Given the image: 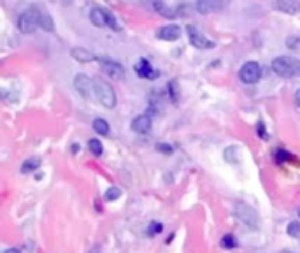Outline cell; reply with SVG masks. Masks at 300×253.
Returning a JSON list of instances; mask_svg holds the SVG:
<instances>
[{"label":"cell","mask_w":300,"mask_h":253,"mask_svg":"<svg viewBox=\"0 0 300 253\" xmlns=\"http://www.w3.org/2000/svg\"><path fill=\"white\" fill-rule=\"evenodd\" d=\"M286 232H288V236L297 237V236L300 234V223H298V221H291V223L288 225Z\"/></svg>","instance_id":"obj_26"},{"label":"cell","mask_w":300,"mask_h":253,"mask_svg":"<svg viewBox=\"0 0 300 253\" xmlns=\"http://www.w3.org/2000/svg\"><path fill=\"white\" fill-rule=\"evenodd\" d=\"M151 127H153V120L149 114H139L132 121V130L137 134H148L151 130Z\"/></svg>","instance_id":"obj_11"},{"label":"cell","mask_w":300,"mask_h":253,"mask_svg":"<svg viewBox=\"0 0 300 253\" xmlns=\"http://www.w3.org/2000/svg\"><path fill=\"white\" fill-rule=\"evenodd\" d=\"M93 130L98 136H109V123L102 118H97V120H93Z\"/></svg>","instance_id":"obj_19"},{"label":"cell","mask_w":300,"mask_h":253,"mask_svg":"<svg viewBox=\"0 0 300 253\" xmlns=\"http://www.w3.org/2000/svg\"><path fill=\"white\" fill-rule=\"evenodd\" d=\"M39 167H41V158H39V157H30L29 160L23 162L21 172H23V174H29V172L37 171Z\"/></svg>","instance_id":"obj_18"},{"label":"cell","mask_w":300,"mask_h":253,"mask_svg":"<svg viewBox=\"0 0 300 253\" xmlns=\"http://www.w3.org/2000/svg\"><path fill=\"white\" fill-rule=\"evenodd\" d=\"M97 60H98V63H100L102 70H104V72L107 74L109 78H113V79L123 78L125 69H123V65H121V63L111 60V58H104V57H98Z\"/></svg>","instance_id":"obj_8"},{"label":"cell","mask_w":300,"mask_h":253,"mask_svg":"<svg viewBox=\"0 0 300 253\" xmlns=\"http://www.w3.org/2000/svg\"><path fill=\"white\" fill-rule=\"evenodd\" d=\"M256 132H258V136L262 137V139H267V132H265V127H263L262 121H258V125H256Z\"/></svg>","instance_id":"obj_30"},{"label":"cell","mask_w":300,"mask_h":253,"mask_svg":"<svg viewBox=\"0 0 300 253\" xmlns=\"http://www.w3.org/2000/svg\"><path fill=\"white\" fill-rule=\"evenodd\" d=\"M283 253H291V251H283Z\"/></svg>","instance_id":"obj_33"},{"label":"cell","mask_w":300,"mask_h":253,"mask_svg":"<svg viewBox=\"0 0 300 253\" xmlns=\"http://www.w3.org/2000/svg\"><path fill=\"white\" fill-rule=\"evenodd\" d=\"M163 231V225L160 223V221H151L148 227V234L149 236H155V234H160V232Z\"/></svg>","instance_id":"obj_25"},{"label":"cell","mask_w":300,"mask_h":253,"mask_svg":"<svg viewBox=\"0 0 300 253\" xmlns=\"http://www.w3.org/2000/svg\"><path fill=\"white\" fill-rule=\"evenodd\" d=\"M186 32H188V37H189V42H192L193 47H197V49H212L216 44L212 41H209L207 37L200 32L197 27L193 25H188L186 27Z\"/></svg>","instance_id":"obj_6"},{"label":"cell","mask_w":300,"mask_h":253,"mask_svg":"<svg viewBox=\"0 0 300 253\" xmlns=\"http://www.w3.org/2000/svg\"><path fill=\"white\" fill-rule=\"evenodd\" d=\"M286 46L290 47V49H295V47H298V46H300V37L290 35V37L286 39Z\"/></svg>","instance_id":"obj_29"},{"label":"cell","mask_w":300,"mask_h":253,"mask_svg":"<svg viewBox=\"0 0 300 253\" xmlns=\"http://www.w3.org/2000/svg\"><path fill=\"white\" fill-rule=\"evenodd\" d=\"M221 246H223V248H227V250H232V248H235V246H237V241H235V237L232 236V234H227V236H223V237H221Z\"/></svg>","instance_id":"obj_24"},{"label":"cell","mask_w":300,"mask_h":253,"mask_svg":"<svg viewBox=\"0 0 300 253\" xmlns=\"http://www.w3.org/2000/svg\"><path fill=\"white\" fill-rule=\"evenodd\" d=\"M158 39H161V41H177V39L181 37V29L177 25H165L161 27L160 30H158Z\"/></svg>","instance_id":"obj_13"},{"label":"cell","mask_w":300,"mask_h":253,"mask_svg":"<svg viewBox=\"0 0 300 253\" xmlns=\"http://www.w3.org/2000/svg\"><path fill=\"white\" fill-rule=\"evenodd\" d=\"M39 27H41L42 30H46V32H53L54 30L53 18H51V14L41 6H39Z\"/></svg>","instance_id":"obj_16"},{"label":"cell","mask_w":300,"mask_h":253,"mask_svg":"<svg viewBox=\"0 0 300 253\" xmlns=\"http://www.w3.org/2000/svg\"><path fill=\"white\" fill-rule=\"evenodd\" d=\"M156 151H160V153H163V155H171V153L174 151V148L171 144H165V142H156Z\"/></svg>","instance_id":"obj_27"},{"label":"cell","mask_w":300,"mask_h":253,"mask_svg":"<svg viewBox=\"0 0 300 253\" xmlns=\"http://www.w3.org/2000/svg\"><path fill=\"white\" fill-rule=\"evenodd\" d=\"M70 55H72V57L81 63H90V62H93V60H97L98 58V57H95L92 51L85 49V47H72V49H70Z\"/></svg>","instance_id":"obj_15"},{"label":"cell","mask_w":300,"mask_h":253,"mask_svg":"<svg viewBox=\"0 0 300 253\" xmlns=\"http://www.w3.org/2000/svg\"><path fill=\"white\" fill-rule=\"evenodd\" d=\"M227 6V0H197L195 9L199 14H212L218 13Z\"/></svg>","instance_id":"obj_9"},{"label":"cell","mask_w":300,"mask_h":253,"mask_svg":"<svg viewBox=\"0 0 300 253\" xmlns=\"http://www.w3.org/2000/svg\"><path fill=\"white\" fill-rule=\"evenodd\" d=\"M274 7L284 14L295 16L300 13V0H274Z\"/></svg>","instance_id":"obj_10"},{"label":"cell","mask_w":300,"mask_h":253,"mask_svg":"<svg viewBox=\"0 0 300 253\" xmlns=\"http://www.w3.org/2000/svg\"><path fill=\"white\" fill-rule=\"evenodd\" d=\"M298 216H300V209H298Z\"/></svg>","instance_id":"obj_34"},{"label":"cell","mask_w":300,"mask_h":253,"mask_svg":"<svg viewBox=\"0 0 300 253\" xmlns=\"http://www.w3.org/2000/svg\"><path fill=\"white\" fill-rule=\"evenodd\" d=\"M274 158H276V162H278V164H283V162H286V160H293L295 157L291 155L290 151H286V149H276Z\"/></svg>","instance_id":"obj_21"},{"label":"cell","mask_w":300,"mask_h":253,"mask_svg":"<svg viewBox=\"0 0 300 253\" xmlns=\"http://www.w3.org/2000/svg\"><path fill=\"white\" fill-rule=\"evenodd\" d=\"M88 149L93 153L95 157H100L104 153V146H102V141L98 139H90L88 141Z\"/></svg>","instance_id":"obj_20"},{"label":"cell","mask_w":300,"mask_h":253,"mask_svg":"<svg viewBox=\"0 0 300 253\" xmlns=\"http://www.w3.org/2000/svg\"><path fill=\"white\" fill-rule=\"evenodd\" d=\"M135 72L139 78H146V79H156L160 76V72L156 69H153L151 63L146 60V58H141L139 60V63L135 65Z\"/></svg>","instance_id":"obj_12"},{"label":"cell","mask_w":300,"mask_h":253,"mask_svg":"<svg viewBox=\"0 0 300 253\" xmlns=\"http://www.w3.org/2000/svg\"><path fill=\"white\" fill-rule=\"evenodd\" d=\"M295 104L300 108V90H297V93H295Z\"/></svg>","instance_id":"obj_31"},{"label":"cell","mask_w":300,"mask_h":253,"mask_svg":"<svg viewBox=\"0 0 300 253\" xmlns=\"http://www.w3.org/2000/svg\"><path fill=\"white\" fill-rule=\"evenodd\" d=\"M90 21H92L95 27H98V29L107 27L105 9H102V7H92V9H90Z\"/></svg>","instance_id":"obj_14"},{"label":"cell","mask_w":300,"mask_h":253,"mask_svg":"<svg viewBox=\"0 0 300 253\" xmlns=\"http://www.w3.org/2000/svg\"><path fill=\"white\" fill-rule=\"evenodd\" d=\"M272 70L281 78H300V60L291 57H278L272 62Z\"/></svg>","instance_id":"obj_1"},{"label":"cell","mask_w":300,"mask_h":253,"mask_svg":"<svg viewBox=\"0 0 300 253\" xmlns=\"http://www.w3.org/2000/svg\"><path fill=\"white\" fill-rule=\"evenodd\" d=\"M239 78L246 85H255L260 78H262V67L258 62H246L239 70Z\"/></svg>","instance_id":"obj_5"},{"label":"cell","mask_w":300,"mask_h":253,"mask_svg":"<svg viewBox=\"0 0 300 253\" xmlns=\"http://www.w3.org/2000/svg\"><path fill=\"white\" fill-rule=\"evenodd\" d=\"M105 18H107V27L109 29H113V30H121L120 29V25H118V21H116V18H114V14H111L109 11H105Z\"/></svg>","instance_id":"obj_28"},{"label":"cell","mask_w":300,"mask_h":253,"mask_svg":"<svg viewBox=\"0 0 300 253\" xmlns=\"http://www.w3.org/2000/svg\"><path fill=\"white\" fill-rule=\"evenodd\" d=\"M235 216L239 221H242L248 229L258 231L260 229V216L250 204L246 203H235Z\"/></svg>","instance_id":"obj_4"},{"label":"cell","mask_w":300,"mask_h":253,"mask_svg":"<svg viewBox=\"0 0 300 253\" xmlns=\"http://www.w3.org/2000/svg\"><path fill=\"white\" fill-rule=\"evenodd\" d=\"M4 253H21V250H18V248H9V250H6Z\"/></svg>","instance_id":"obj_32"},{"label":"cell","mask_w":300,"mask_h":253,"mask_svg":"<svg viewBox=\"0 0 300 253\" xmlns=\"http://www.w3.org/2000/svg\"><path fill=\"white\" fill-rule=\"evenodd\" d=\"M74 86H76L77 93L81 95L83 98H92L93 97V79L86 74H77L76 79H74Z\"/></svg>","instance_id":"obj_7"},{"label":"cell","mask_w":300,"mask_h":253,"mask_svg":"<svg viewBox=\"0 0 300 253\" xmlns=\"http://www.w3.org/2000/svg\"><path fill=\"white\" fill-rule=\"evenodd\" d=\"M223 158L228 164H237L240 160V148L239 146H228L223 149Z\"/></svg>","instance_id":"obj_17"},{"label":"cell","mask_w":300,"mask_h":253,"mask_svg":"<svg viewBox=\"0 0 300 253\" xmlns=\"http://www.w3.org/2000/svg\"><path fill=\"white\" fill-rule=\"evenodd\" d=\"M18 29L21 34H34L39 29V6H30L18 18Z\"/></svg>","instance_id":"obj_3"},{"label":"cell","mask_w":300,"mask_h":253,"mask_svg":"<svg viewBox=\"0 0 300 253\" xmlns=\"http://www.w3.org/2000/svg\"><path fill=\"white\" fill-rule=\"evenodd\" d=\"M167 92H169V98H171L172 102L179 100V92H177V83L176 81L169 83V85H167Z\"/></svg>","instance_id":"obj_22"},{"label":"cell","mask_w":300,"mask_h":253,"mask_svg":"<svg viewBox=\"0 0 300 253\" xmlns=\"http://www.w3.org/2000/svg\"><path fill=\"white\" fill-rule=\"evenodd\" d=\"M120 195H121V190L118 188V187H111L107 188V192H105V200H109V203H113V200H118L120 199Z\"/></svg>","instance_id":"obj_23"},{"label":"cell","mask_w":300,"mask_h":253,"mask_svg":"<svg viewBox=\"0 0 300 253\" xmlns=\"http://www.w3.org/2000/svg\"><path fill=\"white\" fill-rule=\"evenodd\" d=\"M93 93L104 108L113 109L116 106V93H114L113 86L105 83L104 79H93Z\"/></svg>","instance_id":"obj_2"}]
</instances>
